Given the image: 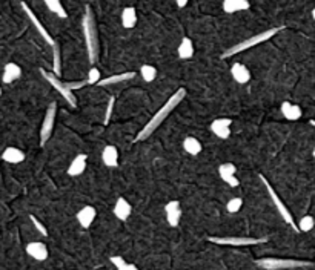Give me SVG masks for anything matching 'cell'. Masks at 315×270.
Segmentation results:
<instances>
[{"label": "cell", "mask_w": 315, "mask_h": 270, "mask_svg": "<svg viewBox=\"0 0 315 270\" xmlns=\"http://www.w3.org/2000/svg\"><path fill=\"white\" fill-rule=\"evenodd\" d=\"M185 97H186V91H185V88H180V89H177L171 97L166 100V103L162 106V108L157 111L155 114H154V117L148 121L145 126H143V129L137 134V137H135V140L134 141H143V140H146L148 137H151V135L159 129V126L160 124L169 117V114L179 106L180 103H182V100H185Z\"/></svg>", "instance_id": "6da1fadb"}, {"label": "cell", "mask_w": 315, "mask_h": 270, "mask_svg": "<svg viewBox=\"0 0 315 270\" xmlns=\"http://www.w3.org/2000/svg\"><path fill=\"white\" fill-rule=\"evenodd\" d=\"M83 35H85V43H86V52L88 59L91 63H95L98 59V34L95 28V20L91 6L85 8L83 14Z\"/></svg>", "instance_id": "7a4b0ae2"}, {"label": "cell", "mask_w": 315, "mask_h": 270, "mask_svg": "<svg viewBox=\"0 0 315 270\" xmlns=\"http://www.w3.org/2000/svg\"><path fill=\"white\" fill-rule=\"evenodd\" d=\"M281 30H284V26H275V28H271V30H266V31H263V33H260L257 35H252L249 38H246V40H243V42H240L237 45H234L232 48H229L228 51H224L222 54V59H229V57H232L235 54H240L243 51H248V50H251V48L269 40V38H272L275 34H278Z\"/></svg>", "instance_id": "3957f363"}, {"label": "cell", "mask_w": 315, "mask_h": 270, "mask_svg": "<svg viewBox=\"0 0 315 270\" xmlns=\"http://www.w3.org/2000/svg\"><path fill=\"white\" fill-rule=\"evenodd\" d=\"M259 267L264 270H286V269H298L312 266L309 261H301V259H289V258H261L255 261Z\"/></svg>", "instance_id": "277c9868"}, {"label": "cell", "mask_w": 315, "mask_h": 270, "mask_svg": "<svg viewBox=\"0 0 315 270\" xmlns=\"http://www.w3.org/2000/svg\"><path fill=\"white\" fill-rule=\"evenodd\" d=\"M260 180H261V183L264 185V187H266V190H268V194H269V197H271V200H272V202H274V206L277 207V210H278V214L281 215V218L286 221V223L295 230V232H300L298 230V226L295 224V221H294V218H292V215H291V212L288 210V207L284 206V202L281 201V198L277 195V192L274 190V187L271 186V183L264 178L263 175H260Z\"/></svg>", "instance_id": "5b68a950"}, {"label": "cell", "mask_w": 315, "mask_h": 270, "mask_svg": "<svg viewBox=\"0 0 315 270\" xmlns=\"http://www.w3.org/2000/svg\"><path fill=\"white\" fill-rule=\"evenodd\" d=\"M211 243L220 246H231V247H244V246H255L268 243V238H251V236H211Z\"/></svg>", "instance_id": "8992f818"}, {"label": "cell", "mask_w": 315, "mask_h": 270, "mask_svg": "<svg viewBox=\"0 0 315 270\" xmlns=\"http://www.w3.org/2000/svg\"><path fill=\"white\" fill-rule=\"evenodd\" d=\"M40 74L45 77V80H46L49 84H51L53 88L68 101V104H70L71 108H77V99H75V95H74L73 91H70V89L66 88V83H63V82L58 80V77H57L56 74L48 72V71H45V69H40Z\"/></svg>", "instance_id": "52a82bcc"}, {"label": "cell", "mask_w": 315, "mask_h": 270, "mask_svg": "<svg viewBox=\"0 0 315 270\" xmlns=\"http://www.w3.org/2000/svg\"><path fill=\"white\" fill-rule=\"evenodd\" d=\"M56 112H57V104L56 101H53L51 104L48 106L45 118L42 123V129H40V146H45L48 143L49 137H51L53 129H54V121H56Z\"/></svg>", "instance_id": "ba28073f"}, {"label": "cell", "mask_w": 315, "mask_h": 270, "mask_svg": "<svg viewBox=\"0 0 315 270\" xmlns=\"http://www.w3.org/2000/svg\"><path fill=\"white\" fill-rule=\"evenodd\" d=\"M20 6L23 8V11H25V13L28 14L29 20L33 22V25H34V28H36V30H37V33H38V34H40V35H42V37L45 38V42H46V43H49V46H53V48H54V46H56L57 43L54 42V38H53L51 35H49V33L46 31V28H45V26L42 25V22H40V20H38V18H37V16H36V14H34V13L31 11V8H29V6H28L26 3H23V2L20 3Z\"/></svg>", "instance_id": "9c48e42d"}, {"label": "cell", "mask_w": 315, "mask_h": 270, "mask_svg": "<svg viewBox=\"0 0 315 270\" xmlns=\"http://www.w3.org/2000/svg\"><path fill=\"white\" fill-rule=\"evenodd\" d=\"M231 124H232L231 118H217L211 123V132L215 137L226 140L231 135Z\"/></svg>", "instance_id": "30bf717a"}, {"label": "cell", "mask_w": 315, "mask_h": 270, "mask_svg": "<svg viewBox=\"0 0 315 270\" xmlns=\"http://www.w3.org/2000/svg\"><path fill=\"white\" fill-rule=\"evenodd\" d=\"M166 210V219H168V224L171 227H177L180 223V217H182V209H180V202L174 200L169 201L168 204L165 206Z\"/></svg>", "instance_id": "8fae6325"}, {"label": "cell", "mask_w": 315, "mask_h": 270, "mask_svg": "<svg viewBox=\"0 0 315 270\" xmlns=\"http://www.w3.org/2000/svg\"><path fill=\"white\" fill-rule=\"evenodd\" d=\"M95 215H97V210L93 206H85L77 212V221L80 223L83 229H88L94 223Z\"/></svg>", "instance_id": "7c38bea8"}, {"label": "cell", "mask_w": 315, "mask_h": 270, "mask_svg": "<svg viewBox=\"0 0 315 270\" xmlns=\"http://www.w3.org/2000/svg\"><path fill=\"white\" fill-rule=\"evenodd\" d=\"M26 253L31 258L37 259V261H45L48 258V249L40 241H34V243H29L26 246Z\"/></svg>", "instance_id": "4fadbf2b"}, {"label": "cell", "mask_w": 315, "mask_h": 270, "mask_svg": "<svg viewBox=\"0 0 315 270\" xmlns=\"http://www.w3.org/2000/svg\"><path fill=\"white\" fill-rule=\"evenodd\" d=\"M86 161H88V157L86 153H78V155L71 161L70 168H68V175L70 177H78L82 175L86 169Z\"/></svg>", "instance_id": "5bb4252c"}, {"label": "cell", "mask_w": 315, "mask_h": 270, "mask_svg": "<svg viewBox=\"0 0 315 270\" xmlns=\"http://www.w3.org/2000/svg\"><path fill=\"white\" fill-rule=\"evenodd\" d=\"M231 75H232V79L237 82L239 84H244V83H248L251 80V72L249 69L246 68L244 65L241 63H234L232 68H231Z\"/></svg>", "instance_id": "9a60e30c"}, {"label": "cell", "mask_w": 315, "mask_h": 270, "mask_svg": "<svg viewBox=\"0 0 315 270\" xmlns=\"http://www.w3.org/2000/svg\"><path fill=\"white\" fill-rule=\"evenodd\" d=\"M131 212H132V207H131L130 202H128L125 198H117L115 206H114V215L117 218L122 219V221H126L128 218H130Z\"/></svg>", "instance_id": "2e32d148"}, {"label": "cell", "mask_w": 315, "mask_h": 270, "mask_svg": "<svg viewBox=\"0 0 315 270\" xmlns=\"http://www.w3.org/2000/svg\"><path fill=\"white\" fill-rule=\"evenodd\" d=\"M2 160L6 161V163H11V165H19V163H22L25 160V152L17 149V148H13L9 146L3 151L2 153Z\"/></svg>", "instance_id": "e0dca14e"}, {"label": "cell", "mask_w": 315, "mask_h": 270, "mask_svg": "<svg viewBox=\"0 0 315 270\" xmlns=\"http://www.w3.org/2000/svg\"><path fill=\"white\" fill-rule=\"evenodd\" d=\"M281 112H283V117L286 120H291V121L301 118V115H303L300 106L298 104H292L289 101H284L281 104Z\"/></svg>", "instance_id": "ac0fdd59"}, {"label": "cell", "mask_w": 315, "mask_h": 270, "mask_svg": "<svg viewBox=\"0 0 315 270\" xmlns=\"http://www.w3.org/2000/svg\"><path fill=\"white\" fill-rule=\"evenodd\" d=\"M20 75H22V69H20V66L16 65V63H6L5 65V69H3V83H13L14 80L17 79H20Z\"/></svg>", "instance_id": "d6986e66"}, {"label": "cell", "mask_w": 315, "mask_h": 270, "mask_svg": "<svg viewBox=\"0 0 315 270\" xmlns=\"http://www.w3.org/2000/svg\"><path fill=\"white\" fill-rule=\"evenodd\" d=\"M249 2L246 0H224L223 2V11L228 14H234L237 11H244V9H249Z\"/></svg>", "instance_id": "ffe728a7"}, {"label": "cell", "mask_w": 315, "mask_h": 270, "mask_svg": "<svg viewBox=\"0 0 315 270\" xmlns=\"http://www.w3.org/2000/svg\"><path fill=\"white\" fill-rule=\"evenodd\" d=\"M102 160L105 163V166L117 168V165H119V152H117L114 146H106L102 152Z\"/></svg>", "instance_id": "44dd1931"}, {"label": "cell", "mask_w": 315, "mask_h": 270, "mask_svg": "<svg viewBox=\"0 0 315 270\" xmlns=\"http://www.w3.org/2000/svg\"><path fill=\"white\" fill-rule=\"evenodd\" d=\"M137 23V13H135V8L134 6H128L123 9L122 13V25L126 30H131L134 28Z\"/></svg>", "instance_id": "7402d4cb"}, {"label": "cell", "mask_w": 315, "mask_h": 270, "mask_svg": "<svg viewBox=\"0 0 315 270\" xmlns=\"http://www.w3.org/2000/svg\"><path fill=\"white\" fill-rule=\"evenodd\" d=\"M135 77V72H123V74H117V75H111L106 77V79H102L98 86H108V84H115V83H122V82H128Z\"/></svg>", "instance_id": "603a6c76"}, {"label": "cell", "mask_w": 315, "mask_h": 270, "mask_svg": "<svg viewBox=\"0 0 315 270\" xmlns=\"http://www.w3.org/2000/svg\"><path fill=\"white\" fill-rule=\"evenodd\" d=\"M179 57L180 59H183V60H186V59H191V57L194 55V45H192V40L191 38H188V37H185L183 40H182V43H180V46H179Z\"/></svg>", "instance_id": "cb8c5ba5"}, {"label": "cell", "mask_w": 315, "mask_h": 270, "mask_svg": "<svg viewBox=\"0 0 315 270\" xmlns=\"http://www.w3.org/2000/svg\"><path fill=\"white\" fill-rule=\"evenodd\" d=\"M183 149L191 155H197V153L202 152V143L195 137H186L183 141Z\"/></svg>", "instance_id": "d4e9b609"}, {"label": "cell", "mask_w": 315, "mask_h": 270, "mask_svg": "<svg viewBox=\"0 0 315 270\" xmlns=\"http://www.w3.org/2000/svg\"><path fill=\"white\" fill-rule=\"evenodd\" d=\"M235 172H237V168H235L232 163H223V165L219 168V175H220L222 181H224V183H228L231 178H234Z\"/></svg>", "instance_id": "484cf974"}, {"label": "cell", "mask_w": 315, "mask_h": 270, "mask_svg": "<svg viewBox=\"0 0 315 270\" xmlns=\"http://www.w3.org/2000/svg\"><path fill=\"white\" fill-rule=\"evenodd\" d=\"M45 5H46V8L49 9V11L54 13V14H57L58 17H62V18H66V17H68V14H66V11H65V8L62 6V3L58 2V0H46Z\"/></svg>", "instance_id": "4316f807"}, {"label": "cell", "mask_w": 315, "mask_h": 270, "mask_svg": "<svg viewBox=\"0 0 315 270\" xmlns=\"http://www.w3.org/2000/svg\"><path fill=\"white\" fill-rule=\"evenodd\" d=\"M140 75H142V79L148 83H151L155 80V77H157V69L154 66L151 65H143L140 68Z\"/></svg>", "instance_id": "83f0119b"}, {"label": "cell", "mask_w": 315, "mask_h": 270, "mask_svg": "<svg viewBox=\"0 0 315 270\" xmlns=\"http://www.w3.org/2000/svg\"><path fill=\"white\" fill-rule=\"evenodd\" d=\"M314 226H315V219L311 215H306V217H303L300 219L298 230H300V232H309V230L314 229Z\"/></svg>", "instance_id": "f1b7e54d"}, {"label": "cell", "mask_w": 315, "mask_h": 270, "mask_svg": "<svg viewBox=\"0 0 315 270\" xmlns=\"http://www.w3.org/2000/svg\"><path fill=\"white\" fill-rule=\"evenodd\" d=\"M88 84H98L102 80V75H100V71H98V68H91L90 72H88Z\"/></svg>", "instance_id": "f546056e"}, {"label": "cell", "mask_w": 315, "mask_h": 270, "mask_svg": "<svg viewBox=\"0 0 315 270\" xmlns=\"http://www.w3.org/2000/svg\"><path fill=\"white\" fill-rule=\"evenodd\" d=\"M54 74L56 75H60L62 72V62H60V48L58 45H56L54 48Z\"/></svg>", "instance_id": "4dcf8cb0"}, {"label": "cell", "mask_w": 315, "mask_h": 270, "mask_svg": "<svg viewBox=\"0 0 315 270\" xmlns=\"http://www.w3.org/2000/svg\"><path fill=\"white\" fill-rule=\"evenodd\" d=\"M243 206V200L241 198H232L228 201V204H226V209H228L229 214H235V212H239L240 207Z\"/></svg>", "instance_id": "1f68e13d"}, {"label": "cell", "mask_w": 315, "mask_h": 270, "mask_svg": "<svg viewBox=\"0 0 315 270\" xmlns=\"http://www.w3.org/2000/svg\"><path fill=\"white\" fill-rule=\"evenodd\" d=\"M114 104H115V97H111L110 101H108V108H106V112H105V124L110 123L111 120V115H112V111H114Z\"/></svg>", "instance_id": "d6a6232c"}, {"label": "cell", "mask_w": 315, "mask_h": 270, "mask_svg": "<svg viewBox=\"0 0 315 270\" xmlns=\"http://www.w3.org/2000/svg\"><path fill=\"white\" fill-rule=\"evenodd\" d=\"M29 219L33 221V224H34V227L37 229V232L40 234L42 236H48V232H46V229H45V226L40 223V221H38L34 215H29Z\"/></svg>", "instance_id": "836d02e7"}, {"label": "cell", "mask_w": 315, "mask_h": 270, "mask_svg": "<svg viewBox=\"0 0 315 270\" xmlns=\"http://www.w3.org/2000/svg\"><path fill=\"white\" fill-rule=\"evenodd\" d=\"M88 84V80H80V82H73V83H66V88L70 91H75V89H80L83 86Z\"/></svg>", "instance_id": "e575fe53"}, {"label": "cell", "mask_w": 315, "mask_h": 270, "mask_svg": "<svg viewBox=\"0 0 315 270\" xmlns=\"http://www.w3.org/2000/svg\"><path fill=\"white\" fill-rule=\"evenodd\" d=\"M110 259H111V263H112V264L117 267V270L122 269V267H125V266L128 264V263L125 261V259H123L122 256H111Z\"/></svg>", "instance_id": "d590c367"}, {"label": "cell", "mask_w": 315, "mask_h": 270, "mask_svg": "<svg viewBox=\"0 0 315 270\" xmlns=\"http://www.w3.org/2000/svg\"><path fill=\"white\" fill-rule=\"evenodd\" d=\"M228 186H231V187H237V186H240V181L237 180V177H234V178H231L228 183H226Z\"/></svg>", "instance_id": "8d00e7d4"}, {"label": "cell", "mask_w": 315, "mask_h": 270, "mask_svg": "<svg viewBox=\"0 0 315 270\" xmlns=\"http://www.w3.org/2000/svg\"><path fill=\"white\" fill-rule=\"evenodd\" d=\"M119 270H139V269H137L135 264H130V263H128L125 267H122V269H119Z\"/></svg>", "instance_id": "74e56055"}, {"label": "cell", "mask_w": 315, "mask_h": 270, "mask_svg": "<svg viewBox=\"0 0 315 270\" xmlns=\"http://www.w3.org/2000/svg\"><path fill=\"white\" fill-rule=\"evenodd\" d=\"M177 6H179V8L186 6V0H177Z\"/></svg>", "instance_id": "f35d334b"}, {"label": "cell", "mask_w": 315, "mask_h": 270, "mask_svg": "<svg viewBox=\"0 0 315 270\" xmlns=\"http://www.w3.org/2000/svg\"><path fill=\"white\" fill-rule=\"evenodd\" d=\"M312 18H314V20H315V8L312 9Z\"/></svg>", "instance_id": "ab89813d"}, {"label": "cell", "mask_w": 315, "mask_h": 270, "mask_svg": "<svg viewBox=\"0 0 315 270\" xmlns=\"http://www.w3.org/2000/svg\"><path fill=\"white\" fill-rule=\"evenodd\" d=\"M309 123H311V124H312V126H314V128H315V120H311V121H309Z\"/></svg>", "instance_id": "60d3db41"}, {"label": "cell", "mask_w": 315, "mask_h": 270, "mask_svg": "<svg viewBox=\"0 0 315 270\" xmlns=\"http://www.w3.org/2000/svg\"><path fill=\"white\" fill-rule=\"evenodd\" d=\"M312 155H314V158H315V149L312 151Z\"/></svg>", "instance_id": "b9f144b4"}]
</instances>
